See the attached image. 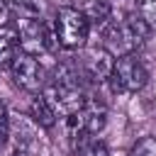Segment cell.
Returning <instances> with one entry per match:
<instances>
[{
  "label": "cell",
  "instance_id": "obj_1",
  "mask_svg": "<svg viewBox=\"0 0 156 156\" xmlns=\"http://www.w3.org/2000/svg\"><path fill=\"white\" fill-rule=\"evenodd\" d=\"M149 37H151V29L136 12L134 15H124L122 20H110L105 24L107 49L112 54H117V56L134 54L136 49H141L146 44Z\"/></svg>",
  "mask_w": 156,
  "mask_h": 156
},
{
  "label": "cell",
  "instance_id": "obj_2",
  "mask_svg": "<svg viewBox=\"0 0 156 156\" xmlns=\"http://www.w3.org/2000/svg\"><path fill=\"white\" fill-rule=\"evenodd\" d=\"M54 34H56V44L61 49L76 51L80 46H85V39L90 34V22L83 15V10L63 5L56 10L54 17Z\"/></svg>",
  "mask_w": 156,
  "mask_h": 156
},
{
  "label": "cell",
  "instance_id": "obj_3",
  "mask_svg": "<svg viewBox=\"0 0 156 156\" xmlns=\"http://www.w3.org/2000/svg\"><path fill=\"white\" fill-rule=\"evenodd\" d=\"M115 93H139L149 83V71L134 54H122L115 58V71L107 80Z\"/></svg>",
  "mask_w": 156,
  "mask_h": 156
},
{
  "label": "cell",
  "instance_id": "obj_4",
  "mask_svg": "<svg viewBox=\"0 0 156 156\" xmlns=\"http://www.w3.org/2000/svg\"><path fill=\"white\" fill-rule=\"evenodd\" d=\"M73 76H61L56 78L54 83L44 85L41 95L51 102V107L56 110L58 117H71L76 115L83 105H85V98H83V90L78 88L76 80H71Z\"/></svg>",
  "mask_w": 156,
  "mask_h": 156
},
{
  "label": "cell",
  "instance_id": "obj_5",
  "mask_svg": "<svg viewBox=\"0 0 156 156\" xmlns=\"http://www.w3.org/2000/svg\"><path fill=\"white\" fill-rule=\"evenodd\" d=\"M17 24V34H20V49L24 54H32V56H44L51 51V44L56 41V34L46 29V24L41 22V17H24V15H17L15 20Z\"/></svg>",
  "mask_w": 156,
  "mask_h": 156
},
{
  "label": "cell",
  "instance_id": "obj_6",
  "mask_svg": "<svg viewBox=\"0 0 156 156\" xmlns=\"http://www.w3.org/2000/svg\"><path fill=\"white\" fill-rule=\"evenodd\" d=\"M7 66H10L12 80H15L24 93L37 95V93L44 90V85H46V71H44V66L39 63L37 56L24 54V51L20 49V51L12 56V61H10Z\"/></svg>",
  "mask_w": 156,
  "mask_h": 156
},
{
  "label": "cell",
  "instance_id": "obj_7",
  "mask_svg": "<svg viewBox=\"0 0 156 156\" xmlns=\"http://www.w3.org/2000/svg\"><path fill=\"white\" fill-rule=\"evenodd\" d=\"M66 124H68L71 139L95 136V134H100V132L105 129V124H107V110H105V105L98 102V100H85V105H83L76 115L66 117Z\"/></svg>",
  "mask_w": 156,
  "mask_h": 156
},
{
  "label": "cell",
  "instance_id": "obj_8",
  "mask_svg": "<svg viewBox=\"0 0 156 156\" xmlns=\"http://www.w3.org/2000/svg\"><path fill=\"white\" fill-rule=\"evenodd\" d=\"M83 71L95 83H107L115 71V54L107 46H93L83 54Z\"/></svg>",
  "mask_w": 156,
  "mask_h": 156
},
{
  "label": "cell",
  "instance_id": "obj_9",
  "mask_svg": "<svg viewBox=\"0 0 156 156\" xmlns=\"http://www.w3.org/2000/svg\"><path fill=\"white\" fill-rule=\"evenodd\" d=\"M34 127H29L27 122H20L17 124V132L15 134L10 132V136H12V156H39L41 144L37 139Z\"/></svg>",
  "mask_w": 156,
  "mask_h": 156
},
{
  "label": "cell",
  "instance_id": "obj_10",
  "mask_svg": "<svg viewBox=\"0 0 156 156\" xmlns=\"http://www.w3.org/2000/svg\"><path fill=\"white\" fill-rule=\"evenodd\" d=\"M29 117H32V122L37 124V127H41V129H51L54 124H56V110L51 107V102L41 95V93H37L34 95V100H32V105H29Z\"/></svg>",
  "mask_w": 156,
  "mask_h": 156
},
{
  "label": "cell",
  "instance_id": "obj_11",
  "mask_svg": "<svg viewBox=\"0 0 156 156\" xmlns=\"http://www.w3.org/2000/svg\"><path fill=\"white\" fill-rule=\"evenodd\" d=\"M17 51H20L17 24L5 20V22H0V63H10Z\"/></svg>",
  "mask_w": 156,
  "mask_h": 156
},
{
  "label": "cell",
  "instance_id": "obj_12",
  "mask_svg": "<svg viewBox=\"0 0 156 156\" xmlns=\"http://www.w3.org/2000/svg\"><path fill=\"white\" fill-rule=\"evenodd\" d=\"M83 15L88 17L90 27H105L112 20V0H85V5L80 7Z\"/></svg>",
  "mask_w": 156,
  "mask_h": 156
},
{
  "label": "cell",
  "instance_id": "obj_13",
  "mask_svg": "<svg viewBox=\"0 0 156 156\" xmlns=\"http://www.w3.org/2000/svg\"><path fill=\"white\" fill-rule=\"evenodd\" d=\"M2 2L24 17H41L44 15V0H2Z\"/></svg>",
  "mask_w": 156,
  "mask_h": 156
},
{
  "label": "cell",
  "instance_id": "obj_14",
  "mask_svg": "<svg viewBox=\"0 0 156 156\" xmlns=\"http://www.w3.org/2000/svg\"><path fill=\"white\" fill-rule=\"evenodd\" d=\"M136 15L149 24L151 32H156V0H134Z\"/></svg>",
  "mask_w": 156,
  "mask_h": 156
},
{
  "label": "cell",
  "instance_id": "obj_15",
  "mask_svg": "<svg viewBox=\"0 0 156 156\" xmlns=\"http://www.w3.org/2000/svg\"><path fill=\"white\" fill-rule=\"evenodd\" d=\"M129 156H156V136H141L134 141Z\"/></svg>",
  "mask_w": 156,
  "mask_h": 156
},
{
  "label": "cell",
  "instance_id": "obj_16",
  "mask_svg": "<svg viewBox=\"0 0 156 156\" xmlns=\"http://www.w3.org/2000/svg\"><path fill=\"white\" fill-rule=\"evenodd\" d=\"M10 132H12V122H10V112L5 107V102L0 100V149L7 144L10 139Z\"/></svg>",
  "mask_w": 156,
  "mask_h": 156
},
{
  "label": "cell",
  "instance_id": "obj_17",
  "mask_svg": "<svg viewBox=\"0 0 156 156\" xmlns=\"http://www.w3.org/2000/svg\"><path fill=\"white\" fill-rule=\"evenodd\" d=\"M78 156H110V151H107V146L102 141H90V144H85L80 149Z\"/></svg>",
  "mask_w": 156,
  "mask_h": 156
}]
</instances>
